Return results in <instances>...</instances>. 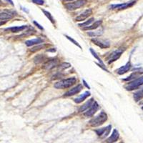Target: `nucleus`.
<instances>
[{"instance_id":"1","label":"nucleus","mask_w":143,"mask_h":143,"mask_svg":"<svg viewBox=\"0 0 143 143\" xmlns=\"http://www.w3.org/2000/svg\"><path fill=\"white\" fill-rule=\"evenodd\" d=\"M77 79L75 77H70L67 79L59 81L55 84V87L57 89H65L68 88L76 83Z\"/></svg>"},{"instance_id":"2","label":"nucleus","mask_w":143,"mask_h":143,"mask_svg":"<svg viewBox=\"0 0 143 143\" xmlns=\"http://www.w3.org/2000/svg\"><path fill=\"white\" fill-rule=\"evenodd\" d=\"M107 120V115L105 112H101L100 114H99L95 118H93L89 123L92 127H98L102 124H104Z\"/></svg>"},{"instance_id":"3","label":"nucleus","mask_w":143,"mask_h":143,"mask_svg":"<svg viewBox=\"0 0 143 143\" xmlns=\"http://www.w3.org/2000/svg\"><path fill=\"white\" fill-rule=\"evenodd\" d=\"M86 3H87V0H77V1L71 2V3H68L65 5V7L68 10L73 11V10H75L78 8L82 7V6H84L85 4Z\"/></svg>"},{"instance_id":"4","label":"nucleus","mask_w":143,"mask_h":143,"mask_svg":"<svg viewBox=\"0 0 143 143\" xmlns=\"http://www.w3.org/2000/svg\"><path fill=\"white\" fill-rule=\"evenodd\" d=\"M123 51H124V49H118L114 51L113 52H112L110 55V56L107 57L108 63L110 64V63L114 62V61H116L117 59H119L121 56V55L122 54Z\"/></svg>"},{"instance_id":"5","label":"nucleus","mask_w":143,"mask_h":143,"mask_svg":"<svg viewBox=\"0 0 143 143\" xmlns=\"http://www.w3.org/2000/svg\"><path fill=\"white\" fill-rule=\"evenodd\" d=\"M143 77H141L138 78L137 79H135V80H134L132 82H130L129 85L127 86H126L125 88H126L127 90H130V91L135 89H137L140 86L143 85Z\"/></svg>"},{"instance_id":"6","label":"nucleus","mask_w":143,"mask_h":143,"mask_svg":"<svg viewBox=\"0 0 143 143\" xmlns=\"http://www.w3.org/2000/svg\"><path fill=\"white\" fill-rule=\"evenodd\" d=\"M92 42L95 44L96 45H97L98 47L100 48L105 49V48L110 47V42L106 41V40H103V39H99L98 38H93L92 39Z\"/></svg>"},{"instance_id":"7","label":"nucleus","mask_w":143,"mask_h":143,"mask_svg":"<svg viewBox=\"0 0 143 143\" xmlns=\"http://www.w3.org/2000/svg\"><path fill=\"white\" fill-rule=\"evenodd\" d=\"M134 3H135V1H132L123 3V4H113V5H111L110 7V8H111L112 10H114V9H117V10H124V9H127V8L132 6Z\"/></svg>"},{"instance_id":"8","label":"nucleus","mask_w":143,"mask_h":143,"mask_svg":"<svg viewBox=\"0 0 143 143\" xmlns=\"http://www.w3.org/2000/svg\"><path fill=\"white\" fill-rule=\"evenodd\" d=\"M98 109H99V105L97 104V102H95L93 105H92L89 109L87 110V112L85 113V116L87 117L93 116L96 112L97 111Z\"/></svg>"},{"instance_id":"9","label":"nucleus","mask_w":143,"mask_h":143,"mask_svg":"<svg viewBox=\"0 0 143 143\" xmlns=\"http://www.w3.org/2000/svg\"><path fill=\"white\" fill-rule=\"evenodd\" d=\"M111 128H112L111 125H109V126H107V127H105V128L96 130L95 132L98 136H100L102 137H105L106 136H107L109 134V133L110 132Z\"/></svg>"},{"instance_id":"10","label":"nucleus","mask_w":143,"mask_h":143,"mask_svg":"<svg viewBox=\"0 0 143 143\" xmlns=\"http://www.w3.org/2000/svg\"><path fill=\"white\" fill-rule=\"evenodd\" d=\"M91 14H92V9H89V10H85L84 12H82V14H80L79 16H77L76 17L75 20L78 22H81L86 19L89 16H90Z\"/></svg>"},{"instance_id":"11","label":"nucleus","mask_w":143,"mask_h":143,"mask_svg":"<svg viewBox=\"0 0 143 143\" xmlns=\"http://www.w3.org/2000/svg\"><path fill=\"white\" fill-rule=\"evenodd\" d=\"M82 85H78L76 87H75L74 88H72V89H71L70 90H69L67 92H66L65 94V97H69V96H72V95H76L77 93H79L82 89Z\"/></svg>"},{"instance_id":"12","label":"nucleus","mask_w":143,"mask_h":143,"mask_svg":"<svg viewBox=\"0 0 143 143\" xmlns=\"http://www.w3.org/2000/svg\"><path fill=\"white\" fill-rule=\"evenodd\" d=\"M57 64H58V59H53L52 60H49L48 62H47L44 65V68L46 69H52L57 66Z\"/></svg>"},{"instance_id":"13","label":"nucleus","mask_w":143,"mask_h":143,"mask_svg":"<svg viewBox=\"0 0 143 143\" xmlns=\"http://www.w3.org/2000/svg\"><path fill=\"white\" fill-rule=\"evenodd\" d=\"M119 136H120V134H119L118 131L114 129V130H113V132H112V135L107 140V141L108 143H114V142H116L118 140Z\"/></svg>"},{"instance_id":"14","label":"nucleus","mask_w":143,"mask_h":143,"mask_svg":"<svg viewBox=\"0 0 143 143\" xmlns=\"http://www.w3.org/2000/svg\"><path fill=\"white\" fill-rule=\"evenodd\" d=\"M130 68H131V63H130V62H128L124 66L120 67L117 70V73L119 75H123L124 73H126L127 72H128Z\"/></svg>"},{"instance_id":"15","label":"nucleus","mask_w":143,"mask_h":143,"mask_svg":"<svg viewBox=\"0 0 143 143\" xmlns=\"http://www.w3.org/2000/svg\"><path fill=\"white\" fill-rule=\"evenodd\" d=\"M94 102H95L94 99H93V98L90 99L89 101H87V102H86L85 105H82V106L79 108V112H85V110H87V109H89L92 105H93Z\"/></svg>"},{"instance_id":"16","label":"nucleus","mask_w":143,"mask_h":143,"mask_svg":"<svg viewBox=\"0 0 143 143\" xmlns=\"http://www.w3.org/2000/svg\"><path fill=\"white\" fill-rule=\"evenodd\" d=\"M43 40L40 38H37L34 39H31V40H28L25 42L26 45L30 47V46H32V45H34V44H39L40 43H42Z\"/></svg>"},{"instance_id":"17","label":"nucleus","mask_w":143,"mask_h":143,"mask_svg":"<svg viewBox=\"0 0 143 143\" xmlns=\"http://www.w3.org/2000/svg\"><path fill=\"white\" fill-rule=\"evenodd\" d=\"M89 95H90V92H85L84 94H82V95H80L77 98H75L74 100H75V102L76 103H81L82 102H83L86 98H87Z\"/></svg>"},{"instance_id":"18","label":"nucleus","mask_w":143,"mask_h":143,"mask_svg":"<svg viewBox=\"0 0 143 143\" xmlns=\"http://www.w3.org/2000/svg\"><path fill=\"white\" fill-rule=\"evenodd\" d=\"M101 24H102V21H101V20H99V21L95 22L92 25L85 27L84 29H85V30H92V29H96L98 28V27L101 25Z\"/></svg>"},{"instance_id":"19","label":"nucleus","mask_w":143,"mask_h":143,"mask_svg":"<svg viewBox=\"0 0 143 143\" xmlns=\"http://www.w3.org/2000/svg\"><path fill=\"white\" fill-rule=\"evenodd\" d=\"M13 17V14L8 12H2L0 14V19L5 20V19H10Z\"/></svg>"},{"instance_id":"20","label":"nucleus","mask_w":143,"mask_h":143,"mask_svg":"<svg viewBox=\"0 0 143 143\" xmlns=\"http://www.w3.org/2000/svg\"><path fill=\"white\" fill-rule=\"evenodd\" d=\"M27 28V26L26 25H23V26H21V27H10V28L7 29H10L11 32H22L23 31L24 29Z\"/></svg>"},{"instance_id":"21","label":"nucleus","mask_w":143,"mask_h":143,"mask_svg":"<svg viewBox=\"0 0 143 143\" xmlns=\"http://www.w3.org/2000/svg\"><path fill=\"white\" fill-rule=\"evenodd\" d=\"M42 11L44 12V14H45V16L49 19V20L52 24H55V19L53 18V17L52 16V14H51L49 11H45V10H42Z\"/></svg>"},{"instance_id":"22","label":"nucleus","mask_w":143,"mask_h":143,"mask_svg":"<svg viewBox=\"0 0 143 143\" xmlns=\"http://www.w3.org/2000/svg\"><path fill=\"white\" fill-rule=\"evenodd\" d=\"M142 97H143V90L139 91L138 92H137L134 95V98L135 99L136 101H139Z\"/></svg>"},{"instance_id":"23","label":"nucleus","mask_w":143,"mask_h":143,"mask_svg":"<svg viewBox=\"0 0 143 143\" xmlns=\"http://www.w3.org/2000/svg\"><path fill=\"white\" fill-rule=\"evenodd\" d=\"M102 33H103L102 31H97V32H88L87 34L90 37H98V36H100Z\"/></svg>"},{"instance_id":"24","label":"nucleus","mask_w":143,"mask_h":143,"mask_svg":"<svg viewBox=\"0 0 143 143\" xmlns=\"http://www.w3.org/2000/svg\"><path fill=\"white\" fill-rule=\"evenodd\" d=\"M94 21V18H91V19H89V20H87V22H84V23H82V24H79V27H88L92 22Z\"/></svg>"},{"instance_id":"25","label":"nucleus","mask_w":143,"mask_h":143,"mask_svg":"<svg viewBox=\"0 0 143 143\" xmlns=\"http://www.w3.org/2000/svg\"><path fill=\"white\" fill-rule=\"evenodd\" d=\"M90 52H91V53L92 54V55H93L94 57H95L96 59H97V60H98V61H99V62H100V64H101L102 65H103V66H104V64H103L102 61L101 60V59H100L99 57L97 56V53H96L95 52V51H94V50H93L92 49H90Z\"/></svg>"},{"instance_id":"26","label":"nucleus","mask_w":143,"mask_h":143,"mask_svg":"<svg viewBox=\"0 0 143 143\" xmlns=\"http://www.w3.org/2000/svg\"><path fill=\"white\" fill-rule=\"evenodd\" d=\"M44 60V57L42 55H38L34 58V62L35 63H39Z\"/></svg>"},{"instance_id":"27","label":"nucleus","mask_w":143,"mask_h":143,"mask_svg":"<svg viewBox=\"0 0 143 143\" xmlns=\"http://www.w3.org/2000/svg\"><path fill=\"white\" fill-rule=\"evenodd\" d=\"M70 64H69V63H62V64H61L60 65H59V69H67V68H69V67H70Z\"/></svg>"},{"instance_id":"28","label":"nucleus","mask_w":143,"mask_h":143,"mask_svg":"<svg viewBox=\"0 0 143 143\" xmlns=\"http://www.w3.org/2000/svg\"><path fill=\"white\" fill-rule=\"evenodd\" d=\"M65 37H67V38L68 39H69V41H71L72 42H73V43H74V44H75V45H77V46H78V47L80 48V49H82V47H81V46H80V45H79V44H78V42H76V41H75V39H73L72 38H71L70 37H69V36H67V35H65Z\"/></svg>"},{"instance_id":"29","label":"nucleus","mask_w":143,"mask_h":143,"mask_svg":"<svg viewBox=\"0 0 143 143\" xmlns=\"http://www.w3.org/2000/svg\"><path fill=\"white\" fill-rule=\"evenodd\" d=\"M32 2L36 4H39V5H42L44 3V0H32Z\"/></svg>"},{"instance_id":"30","label":"nucleus","mask_w":143,"mask_h":143,"mask_svg":"<svg viewBox=\"0 0 143 143\" xmlns=\"http://www.w3.org/2000/svg\"><path fill=\"white\" fill-rule=\"evenodd\" d=\"M44 47V46L43 45H41V46H38V47H35L32 48V52H36V51H38V50H39V49H41L42 48Z\"/></svg>"},{"instance_id":"31","label":"nucleus","mask_w":143,"mask_h":143,"mask_svg":"<svg viewBox=\"0 0 143 143\" xmlns=\"http://www.w3.org/2000/svg\"><path fill=\"white\" fill-rule=\"evenodd\" d=\"M34 24H35V25H36L39 29H40L41 30H43V29H44V28H43V27H42L39 24H38L37 22H35V21H34Z\"/></svg>"},{"instance_id":"32","label":"nucleus","mask_w":143,"mask_h":143,"mask_svg":"<svg viewBox=\"0 0 143 143\" xmlns=\"http://www.w3.org/2000/svg\"><path fill=\"white\" fill-rule=\"evenodd\" d=\"M83 82H84V85H85L86 87H87V88H89V86L88 85H87V82H86L85 80H83Z\"/></svg>"},{"instance_id":"33","label":"nucleus","mask_w":143,"mask_h":143,"mask_svg":"<svg viewBox=\"0 0 143 143\" xmlns=\"http://www.w3.org/2000/svg\"><path fill=\"white\" fill-rule=\"evenodd\" d=\"M6 1H8V2H10L11 5H14V3H13V1H12L11 0H6Z\"/></svg>"},{"instance_id":"34","label":"nucleus","mask_w":143,"mask_h":143,"mask_svg":"<svg viewBox=\"0 0 143 143\" xmlns=\"http://www.w3.org/2000/svg\"><path fill=\"white\" fill-rule=\"evenodd\" d=\"M4 24V22H0V26L1 25H2V24Z\"/></svg>"},{"instance_id":"35","label":"nucleus","mask_w":143,"mask_h":143,"mask_svg":"<svg viewBox=\"0 0 143 143\" xmlns=\"http://www.w3.org/2000/svg\"><path fill=\"white\" fill-rule=\"evenodd\" d=\"M2 4V3H1V1L0 0V5H1Z\"/></svg>"},{"instance_id":"36","label":"nucleus","mask_w":143,"mask_h":143,"mask_svg":"<svg viewBox=\"0 0 143 143\" xmlns=\"http://www.w3.org/2000/svg\"><path fill=\"white\" fill-rule=\"evenodd\" d=\"M67 1H72V0H67Z\"/></svg>"}]
</instances>
